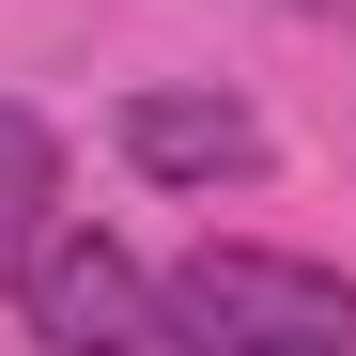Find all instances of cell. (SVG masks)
<instances>
[{
  "mask_svg": "<svg viewBox=\"0 0 356 356\" xmlns=\"http://www.w3.org/2000/svg\"><path fill=\"white\" fill-rule=\"evenodd\" d=\"M155 341L186 356H356V279L294 248H186L155 279Z\"/></svg>",
  "mask_w": 356,
  "mask_h": 356,
  "instance_id": "6da1fadb",
  "label": "cell"
},
{
  "mask_svg": "<svg viewBox=\"0 0 356 356\" xmlns=\"http://www.w3.org/2000/svg\"><path fill=\"white\" fill-rule=\"evenodd\" d=\"M16 310L47 356H155V279L108 232H31L16 248Z\"/></svg>",
  "mask_w": 356,
  "mask_h": 356,
  "instance_id": "7a4b0ae2",
  "label": "cell"
},
{
  "mask_svg": "<svg viewBox=\"0 0 356 356\" xmlns=\"http://www.w3.org/2000/svg\"><path fill=\"white\" fill-rule=\"evenodd\" d=\"M124 170H155V186H248V170L279 155L248 93H124Z\"/></svg>",
  "mask_w": 356,
  "mask_h": 356,
  "instance_id": "3957f363",
  "label": "cell"
},
{
  "mask_svg": "<svg viewBox=\"0 0 356 356\" xmlns=\"http://www.w3.org/2000/svg\"><path fill=\"white\" fill-rule=\"evenodd\" d=\"M47 186H63V140H47V108H16V93H0V217H16V202H47Z\"/></svg>",
  "mask_w": 356,
  "mask_h": 356,
  "instance_id": "277c9868",
  "label": "cell"
}]
</instances>
